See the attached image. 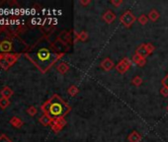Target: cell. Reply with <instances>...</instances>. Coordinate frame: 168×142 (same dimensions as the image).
Segmentation results:
<instances>
[{
    "instance_id": "9c48e42d",
    "label": "cell",
    "mask_w": 168,
    "mask_h": 142,
    "mask_svg": "<svg viewBox=\"0 0 168 142\" xmlns=\"http://www.w3.org/2000/svg\"><path fill=\"white\" fill-rule=\"evenodd\" d=\"M114 66H115L114 61L112 60L111 58H109V57H107L104 60H102V62H101V67H102V69H104L105 71L112 70V69L114 68Z\"/></svg>"
},
{
    "instance_id": "30bf717a",
    "label": "cell",
    "mask_w": 168,
    "mask_h": 142,
    "mask_svg": "<svg viewBox=\"0 0 168 142\" xmlns=\"http://www.w3.org/2000/svg\"><path fill=\"white\" fill-rule=\"evenodd\" d=\"M132 62L133 63H136L138 66H139V67H143V66L146 65V58L142 57V56H139L138 54L134 53L133 55Z\"/></svg>"
},
{
    "instance_id": "2e32d148",
    "label": "cell",
    "mask_w": 168,
    "mask_h": 142,
    "mask_svg": "<svg viewBox=\"0 0 168 142\" xmlns=\"http://www.w3.org/2000/svg\"><path fill=\"white\" fill-rule=\"evenodd\" d=\"M0 95H1V96L4 97V98L9 99V98H11L13 96V91L11 90V88L5 86L1 90V91H0Z\"/></svg>"
},
{
    "instance_id": "f546056e",
    "label": "cell",
    "mask_w": 168,
    "mask_h": 142,
    "mask_svg": "<svg viewBox=\"0 0 168 142\" xmlns=\"http://www.w3.org/2000/svg\"><path fill=\"white\" fill-rule=\"evenodd\" d=\"M79 3H80V5L86 6V5H88V4H90L91 1H90V0H80V1H79Z\"/></svg>"
},
{
    "instance_id": "7402d4cb",
    "label": "cell",
    "mask_w": 168,
    "mask_h": 142,
    "mask_svg": "<svg viewBox=\"0 0 168 142\" xmlns=\"http://www.w3.org/2000/svg\"><path fill=\"white\" fill-rule=\"evenodd\" d=\"M148 16L147 15H144V14H142V15H141L138 17V23L141 24V25H146L147 24V22H148Z\"/></svg>"
},
{
    "instance_id": "ffe728a7",
    "label": "cell",
    "mask_w": 168,
    "mask_h": 142,
    "mask_svg": "<svg viewBox=\"0 0 168 142\" xmlns=\"http://www.w3.org/2000/svg\"><path fill=\"white\" fill-rule=\"evenodd\" d=\"M9 105H10V101H9V99H6L4 97L0 98V108H3V110H5L7 107H9Z\"/></svg>"
},
{
    "instance_id": "484cf974",
    "label": "cell",
    "mask_w": 168,
    "mask_h": 142,
    "mask_svg": "<svg viewBox=\"0 0 168 142\" xmlns=\"http://www.w3.org/2000/svg\"><path fill=\"white\" fill-rule=\"evenodd\" d=\"M160 94L162 95L163 97L167 98L168 97V88L165 87V86H163V85H162V87L160 88Z\"/></svg>"
},
{
    "instance_id": "8992f818",
    "label": "cell",
    "mask_w": 168,
    "mask_h": 142,
    "mask_svg": "<svg viewBox=\"0 0 168 142\" xmlns=\"http://www.w3.org/2000/svg\"><path fill=\"white\" fill-rule=\"evenodd\" d=\"M66 125V120H65L64 117H59V118H55V120H53L52 124H50V127H52L53 131L54 132H59L60 130L63 129V127Z\"/></svg>"
},
{
    "instance_id": "5b68a950",
    "label": "cell",
    "mask_w": 168,
    "mask_h": 142,
    "mask_svg": "<svg viewBox=\"0 0 168 142\" xmlns=\"http://www.w3.org/2000/svg\"><path fill=\"white\" fill-rule=\"evenodd\" d=\"M14 47H13V41L11 39H8V37H5L2 41H0V53L1 54H5V53H9L13 51Z\"/></svg>"
},
{
    "instance_id": "ac0fdd59",
    "label": "cell",
    "mask_w": 168,
    "mask_h": 142,
    "mask_svg": "<svg viewBox=\"0 0 168 142\" xmlns=\"http://www.w3.org/2000/svg\"><path fill=\"white\" fill-rule=\"evenodd\" d=\"M76 35V40L78 41H86L88 40V34L85 32V31H81L80 33H78V34H75Z\"/></svg>"
},
{
    "instance_id": "5bb4252c",
    "label": "cell",
    "mask_w": 168,
    "mask_h": 142,
    "mask_svg": "<svg viewBox=\"0 0 168 142\" xmlns=\"http://www.w3.org/2000/svg\"><path fill=\"white\" fill-rule=\"evenodd\" d=\"M39 121H40V124H43L44 126H48V125L52 124L53 120L49 116H46V115H45V113H44V115L39 118Z\"/></svg>"
},
{
    "instance_id": "52a82bcc",
    "label": "cell",
    "mask_w": 168,
    "mask_h": 142,
    "mask_svg": "<svg viewBox=\"0 0 168 142\" xmlns=\"http://www.w3.org/2000/svg\"><path fill=\"white\" fill-rule=\"evenodd\" d=\"M20 55L21 54L19 53H5V54H2V57L7 61L9 65L12 66L14 63H16V61L20 57Z\"/></svg>"
},
{
    "instance_id": "ba28073f",
    "label": "cell",
    "mask_w": 168,
    "mask_h": 142,
    "mask_svg": "<svg viewBox=\"0 0 168 142\" xmlns=\"http://www.w3.org/2000/svg\"><path fill=\"white\" fill-rule=\"evenodd\" d=\"M116 14L112 11V10H107L105 13H104V15L102 16V19H103V21L106 23V24H112L115 20H116Z\"/></svg>"
},
{
    "instance_id": "7a4b0ae2",
    "label": "cell",
    "mask_w": 168,
    "mask_h": 142,
    "mask_svg": "<svg viewBox=\"0 0 168 142\" xmlns=\"http://www.w3.org/2000/svg\"><path fill=\"white\" fill-rule=\"evenodd\" d=\"M42 111L52 120H55V118L64 117L71 111V108L58 94H54L52 98H50L42 105Z\"/></svg>"
},
{
    "instance_id": "4fadbf2b",
    "label": "cell",
    "mask_w": 168,
    "mask_h": 142,
    "mask_svg": "<svg viewBox=\"0 0 168 142\" xmlns=\"http://www.w3.org/2000/svg\"><path fill=\"white\" fill-rule=\"evenodd\" d=\"M10 124L13 125L14 127H16V128H20V127H22L23 124H24V122H23L21 118L17 116H13L10 118Z\"/></svg>"
},
{
    "instance_id": "44dd1931",
    "label": "cell",
    "mask_w": 168,
    "mask_h": 142,
    "mask_svg": "<svg viewBox=\"0 0 168 142\" xmlns=\"http://www.w3.org/2000/svg\"><path fill=\"white\" fill-rule=\"evenodd\" d=\"M132 84L136 87H139L142 84V79L141 76H134L132 79Z\"/></svg>"
},
{
    "instance_id": "f1b7e54d",
    "label": "cell",
    "mask_w": 168,
    "mask_h": 142,
    "mask_svg": "<svg viewBox=\"0 0 168 142\" xmlns=\"http://www.w3.org/2000/svg\"><path fill=\"white\" fill-rule=\"evenodd\" d=\"M162 85H163V86H165V87L168 88V74L166 75L164 78L162 79Z\"/></svg>"
},
{
    "instance_id": "83f0119b",
    "label": "cell",
    "mask_w": 168,
    "mask_h": 142,
    "mask_svg": "<svg viewBox=\"0 0 168 142\" xmlns=\"http://www.w3.org/2000/svg\"><path fill=\"white\" fill-rule=\"evenodd\" d=\"M0 142H12V141L5 134H1L0 135Z\"/></svg>"
},
{
    "instance_id": "277c9868",
    "label": "cell",
    "mask_w": 168,
    "mask_h": 142,
    "mask_svg": "<svg viewBox=\"0 0 168 142\" xmlns=\"http://www.w3.org/2000/svg\"><path fill=\"white\" fill-rule=\"evenodd\" d=\"M132 60L128 57H124L122 60H120V62L116 65V70L118 71L120 74H125L127 71L132 66Z\"/></svg>"
},
{
    "instance_id": "d6986e66",
    "label": "cell",
    "mask_w": 168,
    "mask_h": 142,
    "mask_svg": "<svg viewBox=\"0 0 168 142\" xmlns=\"http://www.w3.org/2000/svg\"><path fill=\"white\" fill-rule=\"evenodd\" d=\"M79 92V89L75 86V85H71L70 87L67 89V94L71 97H75Z\"/></svg>"
},
{
    "instance_id": "603a6c76",
    "label": "cell",
    "mask_w": 168,
    "mask_h": 142,
    "mask_svg": "<svg viewBox=\"0 0 168 142\" xmlns=\"http://www.w3.org/2000/svg\"><path fill=\"white\" fill-rule=\"evenodd\" d=\"M27 112H28V115L31 116H34L37 115V112H38V110H37V108L34 107V106H31L28 108V110H27Z\"/></svg>"
},
{
    "instance_id": "3957f363",
    "label": "cell",
    "mask_w": 168,
    "mask_h": 142,
    "mask_svg": "<svg viewBox=\"0 0 168 142\" xmlns=\"http://www.w3.org/2000/svg\"><path fill=\"white\" fill-rule=\"evenodd\" d=\"M136 21H137V18L130 10L125 11L120 17V22L122 23L123 26L125 28H127V29H130Z\"/></svg>"
},
{
    "instance_id": "4dcf8cb0",
    "label": "cell",
    "mask_w": 168,
    "mask_h": 142,
    "mask_svg": "<svg viewBox=\"0 0 168 142\" xmlns=\"http://www.w3.org/2000/svg\"><path fill=\"white\" fill-rule=\"evenodd\" d=\"M1 57H2V54H1V53H0V59H1Z\"/></svg>"
},
{
    "instance_id": "e0dca14e",
    "label": "cell",
    "mask_w": 168,
    "mask_h": 142,
    "mask_svg": "<svg viewBox=\"0 0 168 142\" xmlns=\"http://www.w3.org/2000/svg\"><path fill=\"white\" fill-rule=\"evenodd\" d=\"M148 19L150 21H152V22H156L158 19H159V17H160V15H159V13L157 12V10H155V9H152V10H150L149 11V13H148Z\"/></svg>"
},
{
    "instance_id": "4316f807",
    "label": "cell",
    "mask_w": 168,
    "mask_h": 142,
    "mask_svg": "<svg viewBox=\"0 0 168 142\" xmlns=\"http://www.w3.org/2000/svg\"><path fill=\"white\" fill-rule=\"evenodd\" d=\"M123 3V0H111V4L115 7H119Z\"/></svg>"
},
{
    "instance_id": "7c38bea8",
    "label": "cell",
    "mask_w": 168,
    "mask_h": 142,
    "mask_svg": "<svg viewBox=\"0 0 168 142\" xmlns=\"http://www.w3.org/2000/svg\"><path fill=\"white\" fill-rule=\"evenodd\" d=\"M142 135L138 133V131H136V130H134V131H132L129 134V136H128V140H129V142H141V140H142Z\"/></svg>"
},
{
    "instance_id": "cb8c5ba5",
    "label": "cell",
    "mask_w": 168,
    "mask_h": 142,
    "mask_svg": "<svg viewBox=\"0 0 168 142\" xmlns=\"http://www.w3.org/2000/svg\"><path fill=\"white\" fill-rule=\"evenodd\" d=\"M0 66L4 69V70H7L9 67H10V65H9V63L7 62V61L4 59L3 57H1V59H0Z\"/></svg>"
},
{
    "instance_id": "d4e9b609",
    "label": "cell",
    "mask_w": 168,
    "mask_h": 142,
    "mask_svg": "<svg viewBox=\"0 0 168 142\" xmlns=\"http://www.w3.org/2000/svg\"><path fill=\"white\" fill-rule=\"evenodd\" d=\"M146 49H147V51H148V53L149 54H151L153 51L155 50V46L153 45L152 44H150V42H147V44H146Z\"/></svg>"
},
{
    "instance_id": "6da1fadb",
    "label": "cell",
    "mask_w": 168,
    "mask_h": 142,
    "mask_svg": "<svg viewBox=\"0 0 168 142\" xmlns=\"http://www.w3.org/2000/svg\"><path fill=\"white\" fill-rule=\"evenodd\" d=\"M64 53H58L53 45H36L25 53V56L38 68L42 73H46L53 67L54 63L62 57Z\"/></svg>"
},
{
    "instance_id": "8fae6325",
    "label": "cell",
    "mask_w": 168,
    "mask_h": 142,
    "mask_svg": "<svg viewBox=\"0 0 168 142\" xmlns=\"http://www.w3.org/2000/svg\"><path fill=\"white\" fill-rule=\"evenodd\" d=\"M136 53L138 54L139 56H142V57H144V58H146L147 56L149 55L148 53V51H147V49H146V44H142L139 45L137 50H136Z\"/></svg>"
},
{
    "instance_id": "1f68e13d",
    "label": "cell",
    "mask_w": 168,
    "mask_h": 142,
    "mask_svg": "<svg viewBox=\"0 0 168 142\" xmlns=\"http://www.w3.org/2000/svg\"><path fill=\"white\" fill-rule=\"evenodd\" d=\"M166 110H167V112H168V106H167V108H166Z\"/></svg>"
},
{
    "instance_id": "9a60e30c",
    "label": "cell",
    "mask_w": 168,
    "mask_h": 142,
    "mask_svg": "<svg viewBox=\"0 0 168 142\" xmlns=\"http://www.w3.org/2000/svg\"><path fill=\"white\" fill-rule=\"evenodd\" d=\"M69 68H70V67H69V65L66 62H60L57 66V70L60 74H65L67 71H69Z\"/></svg>"
}]
</instances>
